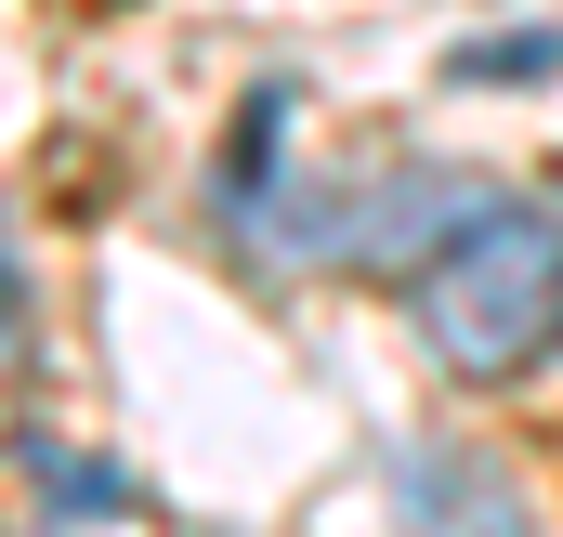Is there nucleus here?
I'll list each match as a JSON object with an SVG mask.
<instances>
[{"label": "nucleus", "mask_w": 563, "mask_h": 537, "mask_svg": "<svg viewBox=\"0 0 563 537\" xmlns=\"http://www.w3.org/2000/svg\"><path fill=\"white\" fill-rule=\"evenodd\" d=\"M420 341L459 381H525L563 354V197H485L420 263Z\"/></svg>", "instance_id": "1"}, {"label": "nucleus", "mask_w": 563, "mask_h": 537, "mask_svg": "<svg viewBox=\"0 0 563 537\" xmlns=\"http://www.w3.org/2000/svg\"><path fill=\"white\" fill-rule=\"evenodd\" d=\"M394 485H407L420 537H538V512L511 498V472L472 459V446H394Z\"/></svg>", "instance_id": "2"}, {"label": "nucleus", "mask_w": 563, "mask_h": 537, "mask_svg": "<svg viewBox=\"0 0 563 537\" xmlns=\"http://www.w3.org/2000/svg\"><path fill=\"white\" fill-rule=\"evenodd\" d=\"M563 66V40L551 26H511V40H459V66L445 79H472V92H511V79H551Z\"/></svg>", "instance_id": "3"}, {"label": "nucleus", "mask_w": 563, "mask_h": 537, "mask_svg": "<svg viewBox=\"0 0 563 537\" xmlns=\"http://www.w3.org/2000/svg\"><path fill=\"white\" fill-rule=\"evenodd\" d=\"M26 328V263H13V237H0V341Z\"/></svg>", "instance_id": "4"}]
</instances>
